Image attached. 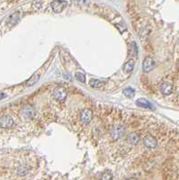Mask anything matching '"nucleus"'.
Segmentation results:
<instances>
[{
	"instance_id": "obj_3",
	"label": "nucleus",
	"mask_w": 179,
	"mask_h": 180,
	"mask_svg": "<svg viewBox=\"0 0 179 180\" xmlns=\"http://www.w3.org/2000/svg\"><path fill=\"white\" fill-rule=\"evenodd\" d=\"M93 119V113L90 109L85 108L80 113V121L84 124H89Z\"/></svg>"
},
{
	"instance_id": "obj_20",
	"label": "nucleus",
	"mask_w": 179,
	"mask_h": 180,
	"mask_svg": "<svg viewBox=\"0 0 179 180\" xmlns=\"http://www.w3.org/2000/svg\"><path fill=\"white\" fill-rule=\"evenodd\" d=\"M126 180H138L136 178H129V179H126Z\"/></svg>"
},
{
	"instance_id": "obj_14",
	"label": "nucleus",
	"mask_w": 179,
	"mask_h": 180,
	"mask_svg": "<svg viewBox=\"0 0 179 180\" xmlns=\"http://www.w3.org/2000/svg\"><path fill=\"white\" fill-rule=\"evenodd\" d=\"M134 69V60H131L128 62H126L123 66V71H125L126 73H130Z\"/></svg>"
},
{
	"instance_id": "obj_8",
	"label": "nucleus",
	"mask_w": 179,
	"mask_h": 180,
	"mask_svg": "<svg viewBox=\"0 0 179 180\" xmlns=\"http://www.w3.org/2000/svg\"><path fill=\"white\" fill-rule=\"evenodd\" d=\"M67 2L66 1H53L51 3V7H52V10L57 13V14H60L63 11V9L66 7L67 6Z\"/></svg>"
},
{
	"instance_id": "obj_19",
	"label": "nucleus",
	"mask_w": 179,
	"mask_h": 180,
	"mask_svg": "<svg viewBox=\"0 0 179 180\" xmlns=\"http://www.w3.org/2000/svg\"><path fill=\"white\" fill-rule=\"evenodd\" d=\"M5 97H6V95L4 93H2V92H0V100H2Z\"/></svg>"
},
{
	"instance_id": "obj_15",
	"label": "nucleus",
	"mask_w": 179,
	"mask_h": 180,
	"mask_svg": "<svg viewBox=\"0 0 179 180\" xmlns=\"http://www.w3.org/2000/svg\"><path fill=\"white\" fill-rule=\"evenodd\" d=\"M18 20H19V13L16 12V13H14L12 16H10V17L8 18V23L10 25H15L17 23Z\"/></svg>"
},
{
	"instance_id": "obj_7",
	"label": "nucleus",
	"mask_w": 179,
	"mask_h": 180,
	"mask_svg": "<svg viewBox=\"0 0 179 180\" xmlns=\"http://www.w3.org/2000/svg\"><path fill=\"white\" fill-rule=\"evenodd\" d=\"M22 115L25 119H32L35 115V110L31 105H25L22 109Z\"/></svg>"
},
{
	"instance_id": "obj_5",
	"label": "nucleus",
	"mask_w": 179,
	"mask_h": 180,
	"mask_svg": "<svg viewBox=\"0 0 179 180\" xmlns=\"http://www.w3.org/2000/svg\"><path fill=\"white\" fill-rule=\"evenodd\" d=\"M14 124V120L13 118L8 115H3L1 118H0V127L4 128V129H7V128H11Z\"/></svg>"
},
{
	"instance_id": "obj_9",
	"label": "nucleus",
	"mask_w": 179,
	"mask_h": 180,
	"mask_svg": "<svg viewBox=\"0 0 179 180\" xmlns=\"http://www.w3.org/2000/svg\"><path fill=\"white\" fill-rule=\"evenodd\" d=\"M155 67V60L150 58L148 57L144 60L143 61V65H142V69L144 72H149L150 70H152Z\"/></svg>"
},
{
	"instance_id": "obj_2",
	"label": "nucleus",
	"mask_w": 179,
	"mask_h": 180,
	"mask_svg": "<svg viewBox=\"0 0 179 180\" xmlns=\"http://www.w3.org/2000/svg\"><path fill=\"white\" fill-rule=\"evenodd\" d=\"M142 140H143L144 146L149 149H155L158 145V141L157 138L151 134H146L145 136H143Z\"/></svg>"
},
{
	"instance_id": "obj_6",
	"label": "nucleus",
	"mask_w": 179,
	"mask_h": 180,
	"mask_svg": "<svg viewBox=\"0 0 179 180\" xmlns=\"http://www.w3.org/2000/svg\"><path fill=\"white\" fill-rule=\"evenodd\" d=\"M139 133L138 131H131L127 136H126V141L130 145H136L139 141Z\"/></svg>"
},
{
	"instance_id": "obj_10",
	"label": "nucleus",
	"mask_w": 179,
	"mask_h": 180,
	"mask_svg": "<svg viewBox=\"0 0 179 180\" xmlns=\"http://www.w3.org/2000/svg\"><path fill=\"white\" fill-rule=\"evenodd\" d=\"M160 91L163 95L168 96L173 92V86L169 82H163L160 86Z\"/></svg>"
},
{
	"instance_id": "obj_12",
	"label": "nucleus",
	"mask_w": 179,
	"mask_h": 180,
	"mask_svg": "<svg viewBox=\"0 0 179 180\" xmlns=\"http://www.w3.org/2000/svg\"><path fill=\"white\" fill-rule=\"evenodd\" d=\"M89 85H90L92 87L99 88V87H102L103 86H104V82L102 81V80L96 79V78H91V79L89 80Z\"/></svg>"
},
{
	"instance_id": "obj_4",
	"label": "nucleus",
	"mask_w": 179,
	"mask_h": 180,
	"mask_svg": "<svg viewBox=\"0 0 179 180\" xmlns=\"http://www.w3.org/2000/svg\"><path fill=\"white\" fill-rule=\"evenodd\" d=\"M53 96L59 101H63L67 97V90L63 87H57L53 90Z\"/></svg>"
},
{
	"instance_id": "obj_11",
	"label": "nucleus",
	"mask_w": 179,
	"mask_h": 180,
	"mask_svg": "<svg viewBox=\"0 0 179 180\" xmlns=\"http://www.w3.org/2000/svg\"><path fill=\"white\" fill-rule=\"evenodd\" d=\"M136 105L140 106V107H145V108H150L152 109L153 108V105L145 98H139L136 101Z\"/></svg>"
},
{
	"instance_id": "obj_1",
	"label": "nucleus",
	"mask_w": 179,
	"mask_h": 180,
	"mask_svg": "<svg viewBox=\"0 0 179 180\" xmlns=\"http://www.w3.org/2000/svg\"><path fill=\"white\" fill-rule=\"evenodd\" d=\"M124 133H125V126L122 123L120 122L113 123L109 128V136L114 140H119L121 137L123 136Z\"/></svg>"
},
{
	"instance_id": "obj_16",
	"label": "nucleus",
	"mask_w": 179,
	"mask_h": 180,
	"mask_svg": "<svg viewBox=\"0 0 179 180\" xmlns=\"http://www.w3.org/2000/svg\"><path fill=\"white\" fill-rule=\"evenodd\" d=\"M123 95L126 96H128V97H132V96H134L135 92H134V90L132 88L128 87V88L123 89Z\"/></svg>"
},
{
	"instance_id": "obj_13",
	"label": "nucleus",
	"mask_w": 179,
	"mask_h": 180,
	"mask_svg": "<svg viewBox=\"0 0 179 180\" xmlns=\"http://www.w3.org/2000/svg\"><path fill=\"white\" fill-rule=\"evenodd\" d=\"M39 78H40V75H39V74H34V75H33V76L25 82V85H26L27 87H32V86L35 85V84L38 82Z\"/></svg>"
},
{
	"instance_id": "obj_17",
	"label": "nucleus",
	"mask_w": 179,
	"mask_h": 180,
	"mask_svg": "<svg viewBox=\"0 0 179 180\" xmlns=\"http://www.w3.org/2000/svg\"><path fill=\"white\" fill-rule=\"evenodd\" d=\"M113 179V176L110 172H105L102 175L101 178L99 180H112Z\"/></svg>"
},
{
	"instance_id": "obj_18",
	"label": "nucleus",
	"mask_w": 179,
	"mask_h": 180,
	"mask_svg": "<svg viewBox=\"0 0 179 180\" xmlns=\"http://www.w3.org/2000/svg\"><path fill=\"white\" fill-rule=\"evenodd\" d=\"M75 76H76V78H77L78 81H80V82H85V80H86L85 78H85V75H84V74H82V73H80V72H77Z\"/></svg>"
}]
</instances>
